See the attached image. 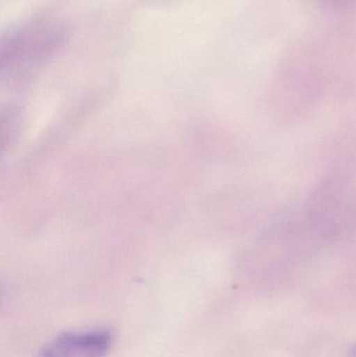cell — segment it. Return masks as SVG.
<instances>
[{"instance_id":"obj_1","label":"cell","mask_w":356,"mask_h":357,"mask_svg":"<svg viewBox=\"0 0 356 357\" xmlns=\"http://www.w3.org/2000/svg\"><path fill=\"white\" fill-rule=\"evenodd\" d=\"M111 343L107 331L63 333L42 349L40 357H104Z\"/></svg>"},{"instance_id":"obj_2","label":"cell","mask_w":356,"mask_h":357,"mask_svg":"<svg viewBox=\"0 0 356 357\" xmlns=\"http://www.w3.org/2000/svg\"><path fill=\"white\" fill-rule=\"evenodd\" d=\"M323 1L327 3L328 6H332V8H341L350 6L353 0H323Z\"/></svg>"}]
</instances>
